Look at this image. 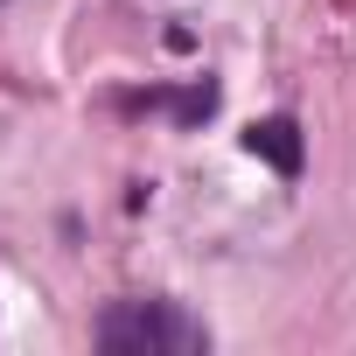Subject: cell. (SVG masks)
<instances>
[{
  "mask_svg": "<svg viewBox=\"0 0 356 356\" xmlns=\"http://www.w3.org/2000/svg\"><path fill=\"white\" fill-rule=\"evenodd\" d=\"M245 147L259 154V161H273L280 175H300V126L280 112V119H259V126H245Z\"/></svg>",
  "mask_w": 356,
  "mask_h": 356,
  "instance_id": "obj_2",
  "label": "cell"
},
{
  "mask_svg": "<svg viewBox=\"0 0 356 356\" xmlns=\"http://www.w3.org/2000/svg\"><path fill=\"white\" fill-rule=\"evenodd\" d=\"M98 349H112V356H189V349H203V328L168 300H126L98 321Z\"/></svg>",
  "mask_w": 356,
  "mask_h": 356,
  "instance_id": "obj_1",
  "label": "cell"
}]
</instances>
